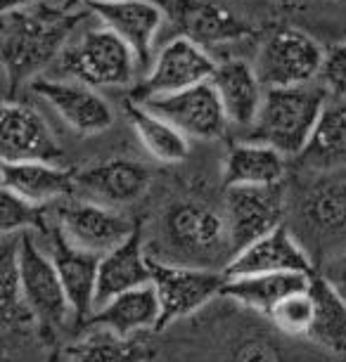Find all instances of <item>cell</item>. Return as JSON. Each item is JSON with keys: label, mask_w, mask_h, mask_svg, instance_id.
<instances>
[{"label": "cell", "mask_w": 346, "mask_h": 362, "mask_svg": "<svg viewBox=\"0 0 346 362\" xmlns=\"http://www.w3.org/2000/svg\"><path fill=\"white\" fill-rule=\"evenodd\" d=\"M284 182L280 185H230L223 202L228 235L233 251H242L247 244L268 235L282 225Z\"/></svg>", "instance_id": "9c48e42d"}, {"label": "cell", "mask_w": 346, "mask_h": 362, "mask_svg": "<svg viewBox=\"0 0 346 362\" xmlns=\"http://www.w3.org/2000/svg\"><path fill=\"white\" fill-rule=\"evenodd\" d=\"M299 156L301 163L321 173L346 166V100H328L321 121Z\"/></svg>", "instance_id": "4316f807"}, {"label": "cell", "mask_w": 346, "mask_h": 362, "mask_svg": "<svg viewBox=\"0 0 346 362\" xmlns=\"http://www.w3.org/2000/svg\"><path fill=\"white\" fill-rule=\"evenodd\" d=\"M43 235L47 237V251L57 265L59 279L69 296V303L76 315V322H88L95 313V289H98V270L100 256L83 251L67 239L57 228H47Z\"/></svg>", "instance_id": "9a60e30c"}, {"label": "cell", "mask_w": 346, "mask_h": 362, "mask_svg": "<svg viewBox=\"0 0 346 362\" xmlns=\"http://www.w3.org/2000/svg\"><path fill=\"white\" fill-rule=\"evenodd\" d=\"M152 282L150 254L142 249L140 232L117 247L110 254L100 256L98 289H95V308H100L110 298L119 296L135 286H145Z\"/></svg>", "instance_id": "cb8c5ba5"}, {"label": "cell", "mask_w": 346, "mask_h": 362, "mask_svg": "<svg viewBox=\"0 0 346 362\" xmlns=\"http://www.w3.org/2000/svg\"><path fill=\"white\" fill-rule=\"evenodd\" d=\"M140 59L107 26L81 31L59 54V71L95 88H126L135 81Z\"/></svg>", "instance_id": "277c9868"}, {"label": "cell", "mask_w": 346, "mask_h": 362, "mask_svg": "<svg viewBox=\"0 0 346 362\" xmlns=\"http://www.w3.org/2000/svg\"><path fill=\"white\" fill-rule=\"evenodd\" d=\"M0 230L3 237L22 235V232H43L47 230L43 206L22 199V197L12 194L10 189L0 192Z\"/></svg>", "instance_id": "4dcf8cb0"}, {"label": "cell", "mask_w": 346, "mask_h": 362, "mask_svg": "<svg viewBox=\"0 0 346 362\" xmlns=\"http://www.w3.org/2000/svg\"><path fill=\"white\" fill-rule=\"evenodd\" d=\"M313 272L308 249L292 232L280 225L268 235L259 237L256 242L247 244L237 251L233 261L228 263L226 277L256 275V272Z\"/></svg>", "instance_id": "2e32d148"}, {"label": "cell", "mask_w": 346, "mask_h": 362, "mask_svg": "<svg viewBox=\"0 0 346 362\" xmlns=\"http://www.w3.org/2000/svg\"><path fill=\"white\" fill-rule=\"evenodd\" d=\"M168 19L180 29V36H188L197 43H223L249 33V26L235 17L233 12L214 0H164Z\"/></svg>", "instance_id": "ffe728a7"}, {"label": "cell", "mask_w": 346, "mask_h": 362, "mask_svg": "<svg viewBox=\"0 0 346 362\" xmlns=\"http://www.w3.org/2000/svg\"><path fill=\"white\" fill-rule=\"evenodd\" d=\"M76 3H86L88 5V3H93V0H76Z\"/></svg>", "instance_id": "8d00e7d4"}, {"label": "cell", "mask_w": 346, "mask_h": 362, "mask_svg": "<svg viewBox=\"0 0 346 362\" xmlns=\"http://www.w3.org/2000/svg\"><path fill=\"white\" fill-rule=\"evenodd\" d=\"M216 66L219 64L214 62L204 45L188 36H175L152 59L142 90L145 98L188 90V88L209 83Z\"/></svg>", "instance_id": "7c38bea8"}, {"label": "cell", "mask_w": 346, "mask_h": 362, "mask_svg": "<svg viewBox=\"0 0 346 362\" xmlns=\"http://www.w3.org/2000/svg\"><path fill=\"white\" fill-rule=\"evenodd\" d=\"M0 156L3 161H52L62 147L47 121L24 102L8 100L0 112Z\"/></svg>", "instance_id": "4fadbf2b"}, {"label": "cell", "mask_w": 346, "mask_h": 362, "mask_svg": "<svg viewBox=\"0 0 346 362\" xmlns=\"http://www.w3.org/2000/svg\"><path fill=\"white\" fill-rule=\"evenodd\" d=\"M17 265L22 293L40 329H62L69 317L76 320L50 251L38 244V232L17 237Z\"/></svg>", "instance_id": "5b68a950"}, {"label": "cell", "mask_w": 346, "mask_h": 362, "mask_svg": "<svg viewBox=\"0 0 346 362\" xmlns=\"http://www.w3.org/2000/svg\"><path fill=\"white\" fill-rule=\"evenodd\" d=\"M287 175V156L268 142H235L226 156V185H280Z\"/></svg>", "instance_id": "d4e9b609"}, {"label": "cell", "mask_w": 346, "mask_h": 362, "mask_svg": "<svg viewBox=\"0 0 346 362\" xmlns=\"http://www.w3.org/2000/svg\"><path fill=\"white\" fill-rule=\"evenodd\" d=\"M86 325H100L121 334V337H138L140 332L159 329L161 303L154 284L135 286L119 296L110 298L100 308H95Z\"/></svg>", "instance_id": "44dd1931"}, {"label": "cell", "mask_w": 346, "mask_h": 362, "mask_svg": "<svg viewBox=\"0 0 346 362\" xmlns=\"http://www.w3.org/2000/svg\"><path fill=\"white\" fill-rule=\"evenodd\" d=\"M152 185V173L140 161L110 159L76 175V187L83 199L119 209L138 202Z\"/></svg>", "instance_id": "e0dca14e"}, {"label": "cell", "mask_w": 346, "mask_h": 362, "mask_svg": "<svg viewBox=\"0 0 346 362\" xmlns=\"http://www.w3.org/2000/svg\"><path fill=\"white\" fill-rule=\"evenodd\" d=\"M152 284L159 293L161 303V325L175 322L180 317H188L212 303L216 296H221L226 286V272L214 268H195V265L166 263L150 256Z\"/></svg>", "instance_id": "8992f818"}, {"label": "cell", "mask_w": 346, "mask_h": 362, "mask_svg": "<svg viewBox=\"0 0 346 362\" xmlns=\"http://www.w3.org/2000/svg\"><path fill=\"white\" fill-rule=\"evenodd\" d=\"M88 8L100 19V24L133 47L140 66L150 69L154 40H157V33L166 17L159 3H152V0H93L88 3Z\"/></svg>", "instance_id": "5bb4252c"}, {"label": "cell", "mask_w": 346, "mask_h": 362, "mask_svg": "<svg viewBox=\"0 0 346 362\" xmlns=\"http://www.w3.org/2000/svg\"><path fill=\"white\" fill-rule=\"evenodd\" d=\"M308 291L316 313L306 339L330 353H346V296L323 272H313Z\"/></svg>", "instance_id": "484cf974"}, {"label": "cell", "mask_w": 346, "mask_h": 362, "mask_svg": "<svg viewBox=\"0 0 346 362\" xmlns=\"http://www.w3.org/2000/svg\"><path fill=\"white\" fill-rule=\"evenodd\" d=\"M313 313H316L313 296H311L308 289H304V291H294V293H289V296H284L273 308V313H270L268 322L273 325L277 332H282L284 337L306 339L311 325H313Z\"/></svg>", "instance_id": "f546056e"}, {"label": "cell", "mask_w": 346, "mask_h": 362, "mask_svg": "<svg viewBox=\"0 0 346 362\" xmlns=\"http://www.w3.org/2000/svg\"><path fill=\"white\" fill-rule=\"evenodd\" d=\"M33 95L45 100L71 131L79 135H100L114 124V112L100 90L79 78H45L31 81Z\"/></svg>", "instance_id": "30bf717a"}, {"label": "cell", "mask_w": 346, "mask_h": 362, "mask_svg": "<svg viewBox=\"0 0 346 362\" xmlns=\"http://www.w3.org/2000/svg\"><path fill=\"white\" fill-rule=\"evenodd\" d=\"M212 86L219 95L226 116L233 126L254 128L266 100V86L261 83L256 66L244 59H226L216 66Z\"/></svg>", "instance_id": "d6986e66"}, {"label": "cell", "mask_w": 346, "mask_h": 362, "mask_svg": "<svg viewBox=\"0 0 346 362\" xmlns=\"http://www.w3.org/2000/svg\"><path fill=\"white\" fill-rule=\"evenodd\" d=\"M330 95L318 81L287 88H266L254 138L280 149L284 156H299L306 149Z\"/></svg>", "instance_id": "3957f363"}, {"label": "cell", "mask_w": 346, "mask_h": 362, "mask_svg": "<svg viewBox=\"0 0 346 362\" xmlns=\"http://www.w3.org/2000/svg\"><path fill=\"white\" fill-rule=\"evenodd\" d=\"M128 121L145 152L161 163H180L190 154V138L178 131L171 121L152 112L145 102L128 105Z\"/></svg>", "instance_id": "83f0119b"}, {"label": "cell", "mask_w": 346, "mask_h": 362, "mask_svg": "<svg viewBox=\"0 0 346 362\" xmlns=\"http://www.w3.org/2000/svg\"><path fill=\"white\" fill-rule=\"evenodd\" d=\"M230 362H284V355L273 339L247 337L233 348Z\"/></svg>", "instance_id": "d6a6232c"}, {"label": "cell", "mask_w": 346, "mask_h": 362, "mask_svg": "<svg viewBox=\"0 0 346 362\" xmlns=\"http://www.w3.org/2000/svg\"><path fill=\"white\" fill-rule=\"evenodd\" d=\"M79 17L64 10H52L47 5H33L26 10L3 12V66L10 86L33 81L45 69L74 36Z\"/></svg>", "instance_id": "7a4b0ae2"}, {"label": "cell", "mask_w": 346, "mask_h": 362, "mask_svg": "<svg viewBox=\"0 0 346 362\" xmlns=\"http://www.w3.org/2000/svg\"><path fill=\"white\" fill-rule=\"evenodd\" d=\"M55 228L74 247L98 256L110 254L138 232V225L131 218L119 214L117 209L91 199H74L62 204L55 216Z\"/></svg>", "instance_id": "ba28073f"}, {"label": "cell", "mask_w": 346, "mask_h": 362, "mask_svg": "<svg viewBox=\"0 0 346 362\" xmlns=\"http://www.w3.org/2000/svg\"><path fill=\"white\" fill-rule=\"evenodd\" d=\"M323 275L328 277L330 282L335 284L337 289L346 296V249L342 251V254H337L335 258H332V261L328 263V268H325Z\"/></svg>", "instance_id": "836d02e7"}, {"label": "cell", "mask_w": 346, "mask_h": 362, "mask_svg": "<svg viewBox=\"0 0 346 362\" xmlns=\"http://www.w3.org/2000/svg\"><path fill=\"white\" fill-rule=\"evenodd\" d=\"M140 102L171 121L190 140H214L230 124L212 81L171 95H147Z\"/></svg>", "instance_id": "8fae6325"}, {"label": "cell", "mask_w": 346, "mask_h": 362, "mask_svg": "<svg viewBox=\"0 0 346 362\" xmlns=\"http://www.w3.org/2000/svg\"><path fill=\"white\" fill-rule=\"evenodd\" d=\"M233 256L235 251L223 209L202 199H180L161 216L159 249L152 258L226 272Z\"/></svg>", "instance_id": "6da1fadb"}, {"label": "cell", "mask_w": 346, "mask_h": 362, "mask_svg": "<svg viewBox=\"0 0 346 362\" xmlns=\"http://www.w3.org/2000/svg\"><path fill=\"white\" fill-rule=\"evenodd\" d=\"M47 362H62V358H59L57 353H52V355H50V360H47Z\"/></svg>", "instance_id": "d590c367"}, {"label": "cell", "mask_w": 346, "mask_h": 362, "mask_svg": "<svg viewBox=\"0 0 346 362\" xmlns=\"http://www.w3.org/2000/svg\"><path fill=\"white\" fill-rule=\"evenodd\" d=\"M145 346L138 337H121L100 325H88V332L67 348L64 362H142Z\"/></svg>", "instance_id": "f1b7e54d"}, {"label": "cell", "mask_w": 346, "mask_h": 362, "mask_svg": "<svg viewBox=\"0 0 346 362\" xmlns=\"http://www.w3.org/2000/svg\"><path fill=\"white\" fill-rule=\"evenodd\" d=\"M325 50L299 29H277L256 57V74L266 88H287L318 81Z\"/></svg>", "instance_id": "52a82bcc"}, {"label": "cell", "mask_w": 346, "mask_h": 362, "mask_svg": "<svg viewBox=\"0 0 346 362\" xmlns=\"http://www.w3.org/2000/svg\"><path fill=\"white\" fill-rule=\"evenodd\" d=\"M318 83L332 100H346V43H337L325 50Z\"/></svg>", "instance_id": "1f68e13d"}, {"label": "cell", "mask_w": 346, "mask_h": 362, "mask_svg": "<svg viewBox=\"0 0 346 362\" xmlns=\"http://www.w3.org/2000/svg\"><path fill=\"white\" fill-rule=\"evenodd\" d=\"M3 189L36 204L47 206L67 197L76 187V177L52 161H3Z\"/></svg>", "instance_id": "603a6c76"}, {"label": "cell", "mask_w": 346, "mask_h": 362, "mask_svg": "<svg viewBox=\"0 0 346 362\" xmlns=\"http://www.w3.org/2000/svg\"><path fill=\"white\" fill-rule=\"evenodd\" d=\"M299 225L313 244L346 242V180L323 177L301 194Z\"/></svg>", "instance_id": "ac0fdd59"}, {"label": "cell", "mask_w": 346, "mask_h": 362, "mask_svg": "<svg viewBox=\"0 0 346 362\" xmlns=\"http://www.w3.org/2000/svg\"><path fill=\"white\" fill-rule=\"evenodd\" d=\"M43 0H0L3 5V12H12V10H26L33 8V5H40Z\"/></svg>", "instance_id": "e575fe53"}, {"label": "cell", "mask_w": 346, "mask_h": 362, "mask_svg": "<svg viewBox=\"0 0 346 362\" xmlns=\"http://www.w3.org/2000/svg\"><path fill=\"white\" fill-rule=\"evenodd\" d=\"M313 272H256V275L228 277L221 296L240 303L244 310H254L263 317H270L273 308L284 296L308 289Z\"/></svg>", "instance_id": "7402d4cb"}]
</instances>
